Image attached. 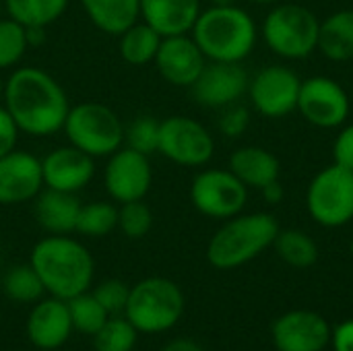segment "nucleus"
<instances>
[{
  "label": "nucleus",
  "mask_w": 353,
  "mask_h": 351,
  "mask_svg": "<svg viewBox=\"0 0 353 351\" xmlns=\"http://www.w3.org/2000/svg\"><path fill=\"white\" fill-rule=\"evenodd\" d=\"M2 99L19 132L35 139L60 132L70 110L62 85L37 66L12 70L4 81Z\"/></svg>",
  "instance_id": "f257e3e1"
},
{
  "label": "nucleus",
  "mask_w": 353,
  "mask_h": 351,
  "mask_svg": "<svg viewBox=\"0 0 353 351\" xmlns=\"http://www.w3.org/2000/svg\"><path fill=\"white\" fill-rule=\"evenodd\" d=\"M29 265L39 275L46 292L60 300L85 294L91 288L95 271L93 257L81 242L56 234L33 246Z\"/></svg>",
  "instance_id": "f03ea898"
},
{
  "label": "nucleus",
  "mask_w": 353,
  "mask_h": 351,
  "mask_svg": "<svg viewBox=\"0 0 353 351\" xmlns=\"http://www.w3.org/2000/svg\"><path fill=\"white\" fill-rule=\"evenodd\" d=\"M192 39L211 62H242L256 46V23L238 4L201 10Z\"/></svg>",
  "instance_id": "7ed1b4c3"
},
{
  "label": "nucleus",
  "mask_w": 353,
  "mask_h": 351,
  "mask_svg": "<svg viewBox=\"0 0 353 351\" xmlns=\"http://www.w3.org/2000/svg\"><path fill=\"white\" fill-rule=\"evenodd\" d=\"M277 234L279 223L269 213L230 217L211 238L207 261L221 271L238 269L273 246Z\"/></svg>",
  "instance_id": "20e7f679"
},
{
  "label": "nucleus",
  "mask_w": 353,
  "mask_h": 351,
  "mask_svg": "<svg viewBox=\"0 0 353 351\" xmlns=\"http://www.w3.org/2000/svg\"><path fill=\"white\" fill-rule=\"evenodd\" d=\"M62 130L68 145L81 149L93 159L110 157L124 145V124L120 116L99 101L70 106Z\"/></svg>",
  "instance_id": "39448f33"
},
{
  "label": "nucleus",
  "mask_w": 353,
  "mask_h": 351,
  "mask_svg": "<svg viewBox=\"0 0 353 351\" xmlns=\"http://www.w3.org/2000/svg\"><path fill=\"white\" fill-rule=\"evenodd\" d=\"M184 312L182 290L163 277L139 281L128 296L124 317L141 333H163L172 329Z\"/></svg>",
  "instance_id": "423d86ee"
},
{
  "label": "nucleus",
  "mask_w": 353,
  "mask_h": 351,
  "mask_svg": "<svg viewBox=\"0 0 353 351\" xmlns=\"http://www.w3.org/2000/svg\"><path fill=\"white\" fill-rule=\"evenodd\" d=\"M321 19L300 4H277L263 23L267 46L281 58L302 60L319 50Z\"/></svg>",
  "instance_id": "0eeeda50"
},
{
  "label": "nucleus",
  "mask_w": 353,
  "mask_h": 351,
  "mask_svg": "<svg viewBox=\"0 0 353 351\" xmlns=\"http://www.w3.org/2000/svg\"><path fill=\"white\" fill-rule=\"evenodd\" d=\"M310 217L325 228L353 221V172L337 163L319 172L306 192Z\"/></svg>",
  "instance_id": "6e6552de"
},
{
  "label": "nucleus",
  "mask_w": 353,
  "mask_h": 351,
  "mask_svg": "<svg viewBox=\"0 0 353 351\" xmlns=\"http://www.w3.org/2000/svg\"><path fill=\"white\" fill-rule=\"evenodd\" d=\"M157 153L178 166L201 168L211 161L215 141L199 120L188 116H170L159 122Z\"/></svg>",
  "instance_id": "1a4fd4ad"
},
{
  "label": "nucleus",
  "mask_w": 353,
  "mask_h": 351,
  "mask_svg": "<svg viewBox=\"0 0 353 351\" xmlns=\"http://www.w3.org/2000/svg\"><path fill=\"white\" fill-rule=\"evenodd\" d=\"M248 188L230 172L219 168L203 170L190 184V203L211 219H230L242 213Z\"/></svg>",
  "instance_id": "9d476101"
},
{
  "label": "nucleus",
  "mask_w": 353,
  "mask_h": 351,
  "mask_svg": "<svg viewBox=\"0 0 353 351\" xmlns=\"http://www.w3.org/2000/svg\"><path fill=\"white\" fill-rule=\"evenodd\" d=\"M153 184V170L147 155L122 145L108 157L103 168V186L118 205L143 201Z\"/></svg>",
  "instance_id": "9b49d317"
},
{
  "label": "nucleus",
  "mask_w": 353,
  "mask_h": 351,
  "mask_svg": "<svg viewBox=\"0 0 353 351\" xmlns=\"http://www.w3.org/2000/svg\"><path fill=\"white\" fill-rule=\"evenodd\" d=\"M302 79L288 66L273 64L261 68L248 83V95L259 114L283 118L298 110Z\"/></svg>",
  "instance_id": "f8f14e48"
},
{
  "label": "nucleus",
  "mask_w": 353,
  "mask_h": 351,
  "mask_svg": "<svg viewBox=\"0 0 353 351\" xmlns=\"http://www.w3.org/2000/svg\"><path fill=\"white\" fill-rule=\"evenodd\" d=\"M298 112L319 128H337L350 116V95L335 79L310 77L302 81Z\"/></svg>",
  "instance_id": "ddd939ff"
},
{
  "label": "nucleus",
  "mask_w": 353,
  "mask_h": 351,
  "mask_svg": "<svg viewBox=\"0 0 353 351\" xmlns=\"http://www.w3.org/2000/svg\"><path fill=\"white\" fill-rule=\"evenodd\" d=\"M250 77L240 62H207L199 79L190 85L194 101L203 108L223 110L248 93Z\"/></svg>",
  "instance_id": "4468645a"
},
{
  "label": "nucleus",
  "mask_w": 353,
  "mask_h": 351,
  "mask_svg": "<svg viewBox=\"0 0 353 351\" xmlns=\"http://www.w3.org/2000/svg\"><path fill=\"white\" fill-rule=\"evenodd\" d=\"M43 188L41 159L29 151L12 149L0 157V205H23Z\"/></svg>",
  "instance_id": "2eb2a0df"
},
{
  "label": "nucleus",
  "mask_w": 353,
  "mask_h": 351,
  "mask_svg": "<svg viewBox=\"0 0 353 351\" xmlns=\"http://www.w3.org/2000/svg\"><path fill=\"white\" fill-rule=\"evenodd\" d=\"M95 176V159L72 145L56 147L41 159L43 188L72 192L87 188Z\"/></svg>",
  "instance_id": "dca6fc26"
},
{
  "label": "nucleus",
  "mask_w": 353,
  "mask_h": 351,
  "mask_svg": "<svg viewBox=\"0 0 353 351\" xmlns=\"http://www.w3.org/2000/svg\"><path fill=\"white\" fill-rule=\"evenodd\" d=\"M155 66L161 79H165L174 87H188L199 79L203 72L207 58L192 39V35H170L161 37Z\"/></svg>",
  "instance_id": "f3484780"
},
{
  "label": "nucleus",
  "mask_w": 353,
  "mask_h": 351,
  "mask_svg": "<svg viewBox=\"0 0 353 351\" xmlns=\"http://www.w3.org/2000/svg\"><path fill=\"white\" fill-rule=\"evenodd\" d=\"M277 351H323L331 341L329 323L310 310H292L271 329Z\"/></svg>",
  "instance_id": "a211bd4d"
},
{
  "label": "nucleus",
  "mask_w": 353,
  "mask_h": 351,
  "mask_svg": "<svg viewBox=\"0 0 353 351\" xmlns=\"http://www.w3.org/2000/svg\"><path fill=\"white\" fill-rule=\"evenodd\" d=\"M72 331L66 300L50 298L39 302L27 319V337L39 350L60 348Z\"/></svg>",
  "instance_id": "6ab92c4d"
},
{
  "label": "nucleus",
  "mask_w": 353,
  "mask_h": 351,
  "mask_svg": "<svg viewBox=\"0 0 353 351\" xmlns=\"http://www.w3.org/2000/svg\"><path fill=\"white\" fill-rule=\"evenodd\" d=\"M201 14V0H141V19L161 37L186 35Z\"/></svg>",
  "instance_id": "aec40b11"
},
{
  "label": "nucleus",
  "mask_w": 353,
  "mask_h": 351,
  "mask_svg": "<svg viewBox=\"0 0 353 351\" xmlns=\"http://www.w3.org/2000/svg\"><path fill=\"white\" fill-rule=\"evenodd\" d=\"M81 205L83 203L72 192L46 188L35 197V219L46 232L56 236H68L77 228Z\"/></svg>",
  "instance_id": "412c9836"
},
{
  "label": "nucleus",
  "mask_w": 353,
  "mask_h": 351,
  "mask_svg": "<svg viewBox=\"0 0 353 351\" xmlns=\"http://www.w3.org/2000/svg\"><path fill=\"white\" fill-rule=\"evenodd\" d=\"M246 188H265L267 184L279 180V159L263 147H240L230 155L228 168Z\"/></svg>",
  "instance_id": "4be33fe9"
},
{
  "label": "nucleus",
  "mask_w": 353,
  "mask_h": 351,
  "mask_svg": "<svg viewBox=\"0 0 353 351\" xmlns=\"http://www.w3.org/2000/svg\"><path fill=\"white\" fill-rule=\"evenodd\" d=\"M87 19L108 35H120L141 19V0H81Z\"/></svg>",
  "instance_id": "5701e85b"
},
{
  "label": "nucleus",
  "mask_w": 353,
  "mask_h": 351,
  "mask_svg": "<svg viewBox=\"0 0 353 351\" xmlns=\"http://www.w3.org/2000/svg\"><path fill=\"white\" fill-rule=\"evenodd\" d=\"M319 50L333 62L353 60V8L337 10L321 21Z\"/></svg>",
  "instance_id": "b1692460"
},
{
  "label": "nucleus",
  "mask_w": 353,
  "mask_h": 351,
  "mask_svg": "<svg viewBox=\"0 0 353 351\" xmlns=\"http://www.w3.org/2000/svg\"><path fill=\"white\" fill-rule=\"evenodd\" d=\"M118 37H120V56L124 62L132 66H145L153 62L161 43V35L143 21L141 23L137 21Z\"/></svg>",
  "instance_id": "393cba45"
},
{
  "label": "nucleus",
  "mask_w": 353,
  "mask_h": 351,
  "mask_svg": "<svg viewBox=\"0 0 353 351\" xmlns=\"http://www.w3.org/2000/svg\"><path fill=\"white\" fill-rule=\"evenodd\" d=\"M6 14L25 27H50L68 8V0H4Z\"/></svg>",
  "instance_id": "a878e982"
},
{
  "label": "nucleus",
  "mask_w": 353,
  "mask_h": 351,
  "mask_svg": "<svg viewBox=\"0 0 353 351\" xmlns=\"http://www.w3.org/2000/svg\"><path fill=\"white\" fill-rule=\"evenodd\" d=\"M273 246L279 259L296 269H308L319 261L316 242L300 230H279Z\"/></svg>",
  "instance_id": "bb28decb"
},
{
  "label": "nucleus",
  "mask_w": 353,
  "mask_h": 351,
  "mask_svg": "<svg viewBox=\"0 0 353 351\" xmlns=\"http://www.w3.org/2000/svg\"><path fill=\"white\" fill-rule=\"evenodd\" d=\"M118 228V207L108 201L81 205L74 232L87 238H103Z\"/></svg>",
  "instance_id": "cd10ccee"
},
{
  "label": "nucleus",
  "mask_w": 353,
  "mask_h": 351,
  "mask_svg": "<svg viewBox=\"0 0 353 351\" xmlns=\"http://www.w3.org/2000/svg\"><path fill=\"white\" fill-rule=\"evenodd\" d=\"M2 288H4V294L14 300V302H21V304H31V302H37L46 288L39 279V275L35 273V269L31 265H19V267H12L6 275H4V281H2Z\"/></svg>",
  "instance_id": "c85d7f7f"
},
{
  "label": "nucleus",
  "mask_w": 353,
  "mask_h": 351,
  "mask_svg": "<svg viewBox=\"0 0 353 351\" xmlns=\"http://www.w3.org/2000/svg\"><path fill=\"white\" fill-rule=\"evenodd\" d=\"M66 304H68L72 329H77L85 335H95L105 325V321L110 319V314L95 300L93 294H87V292L79 294V296L66 300Z\"/></svg>",
  "instance_id": "c756f323"
},
{
  "label": "nucleus",
  "mask_w": 353,
  "mask_h": 351,
  "mask_svg": "<svg viewBox=\"0 0 353 351\" xmlns=\"http://www.w3.org/2000/svg\"><path fill=\"white\" fill-rule=\"evenodd\" d=\"M137 329L124 317H110L105 325L93 335L95 351H132L137 343Z\"/></svg>",
  "instance_id": "7c9ffc66"
},
{
  "label": "nucleus",
  "mask_w": 353,
  "mask_h": 351,
  "mask_svg": "<svg viewBox=\"0 0 353 351\" xmlns=\"http://www.w3.org/2000/svg\"><path fill=\"white\" fill-rule=\"evenodd\" d=\"M27 48V27L10 17H0V70L17 66L23 60Z\"/></svg>",
  "instance_id": "2f4dec72"
},
{
  "label": "nucleus",
  "mask_w": 353,
  "mask_h": 351,
  "mask_svg": "<svg viewBox=\"0 0 353 351\" xmlns=\"http://www.w3.org/2000/svg\"><path fill=\"white\" fill-rule=\"evenodd\" d=\"M159 122L153 116H139L124 126V145L151 157L159 147Z\"/></svg>",
  "instance_id": "473e14b6"
},
{
  "label": "nucleus",
  "mask_w": 353,
  "mask_h": 351,
  "mask_svg": "<svg viewBox=\"0 0 353 351\" xmlns=\"http://www.w3.org/2000/svg\"><path fill=\"white\" fill-rule=\"evenodd\" d=\"M153 225V213L143 201L124 203L118 207V228L130 240L145 238Z\"/></svg>",
  "instance_id": "72a5a7b5"
},
{
  "label": "nucleus",
  "mask_w": 353,
  "mask_h": 351,
  "mask_svg": "<svg viewBox=\"0 0 353 351\" xmlns=\"http://www.w3.org/2000/svg\"><path fill=\"white\" fill-rule=\"evenodd\" d=\"M95 300L105 308V312L110 317H118L120 312H124L128 296H130V288L120 281V279H108L103 283H99L93 292Z\"/></svg>",
  "instance_id": "f704fd0d"
},
{
  "label": "nucleus",
  "mask_w": 353,
  "mask_h": 351,
  "mask_svg": "<svg viewBox=\"0 0 353 351\" xmlns=\"http://www.w3.org/2000/svg\"><path fill=\"white\" fill-rule=\"evenodd\" d=\"M248 124H250V112L244 106L232 103V106L223 108V114L219 118V130L225 137L236 139V137L244 134L246 128H248Z\"/></svg>",
  "instance_id": "c9c22d12"
},
{
  "label": "nucleus",
  "mask_w": 353,
  "mask_h": 351,
  "mask_svg": "<svg viewBox=\"0 0 353 351\" xmlns=\"http://www.w3.org/2000/svg\"><path fill=\"white\" fill-rule=\"evenodd\" d=\"M333 161L353 172V124L345 126L333 143Z\"/></svg>",
  "instance_id": "e433bc0d"
},
{
  "label": "nucleus",
  "mask_w": 353,
  "mask_h": 351,
  "mask_svg": "<svg viewBox=\"0 0 353 351\" xmlns=\"http://www.w3.org/2000/svg\"><path fill=\"white\" fill-rule=\"evenodd\" d=\"M17 141H19V128L10 118V114L6 112V108L0 106V157L17 149Z\"/></svg>",
  "instance_id": "4c0bfd02"
},
{
  "label": "nucleus",
  "mask_w": 353,
  "mask_h": 351,
  "mask_svg": "<svg viewBox=\"0 0 353 351\" xmlns=\"http://www.w3.org/2000/svg\"><path fill=\"white\" fill-rule=\"evenodd\" d=\"M335 351H353V319L341 323L331 335Z\"/></svg>",
  "instance_id": "58836bf2"
},
{
  "label": "nucleus",
  "mask_w": 353,
  "mask_h": 351,
  "mask_svg": "<svg viewBox=\"0 0 353 351\" xmlns=\"http://www.w3.org/2000/svg\"><path fill=\"white\" fill-rule=\"evenodd\" d=\"M261 192H263V197H265V201H267L269 205H277V203H281L283 197H285V188H283V184H281L279 180L267 184L265 188H261Z\"/></svg>",
  "instance_id": "ea45409f"
},
{
  "label": "nucleus",
  "mask_w": 353,
  "mask_h": 351,
  "mask_svg": "<svg viewBox=\"0 0 353 351\" xmlns=\"http://www.w3.org/2000/svg\"><path fill=\"white\" fill-rule=\"evenodd\" d=\"M161 351H205L199 343L190 341V339H178V341H172L170 345H165Z\"/></svg>",
  "instance_id": "a19ab883"
},
{
  "label": "nucleus",
  "mask_w": 353,
  "mask_h": 351,
  "mask_svg": "<svg viewBox=\"0 0 353 351\" xmlns=\"http://www.w3.org/2000/svg\"><path fill=\"white\" fill-rule=\"evenodd\" d=\"M213 6H230V4H236V0H211Z\"/></svg>",
  "instance_id": "79ce46f5"
},
{
  "label": "nucleus",
  "mask_w": 353,
  "mask_h": 351,
  "mask_svg": "<svg viewBox=\"0 0 353 351\" xmlns=\"http://www.w3.org/2000/svg\"><path fill=\"white\" fill-rule=\"evenodd\" d=\"M250 2H259V4H273V2H279V0H250Z\"/></svg>",
  "instance_id": "37998d69"
},
{
  "label": "nucleus",
  "mask_w": 353,
  "mask_h": 351,
  "mask_svg": "<svg viewBox=\"0 0 353 351\" xmlns=\"http://www.w3.org/2000/svg\"><path fill=\"white\" fill-rule=\"evenodd\" d=\"M2 91H4V81H2V77H0V99H2Z\"/></svg>",
  "instance_id": "c03bdc74"
},
{
  "label": "nucleus",
  "mask_w": 353,
  "mask_h": 351,
  "mask_svg": "<svg viewBox=\"0 0 353 351\" xmlns=\"http://www.w3.org/2000/svg\"><path fill=\"white\" fill-rule=\"evenodd\" d=\"M352 252H353V242H352Z\"/></svg>",
  "instance_id": "a18cd8bd"
},
{
  "label": "nucleus",
  "mask_w": 353,
  "mask_h": 351,
  "mask_svg": "<svg viewBox=\"0 0 353 351\" xmlns=\"http://www.w3.org/2000/svg\"><path fill=\"white\" fill-rule=\"evenodd\" d=\"M132 351H134V350H132Z\"/></svg>",
  "instance_id": "49530a36"
}]
</instances>
